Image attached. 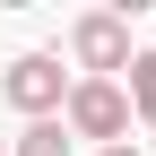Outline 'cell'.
I'll return each instance as SVG.
<instances>
[{"mask_svg":"<svg viewBox=\"0 0 156 156\" xmlns=\"http://www.w3.org/2000/svg\"><path fill=\"white\" fill-rule=\"evenodd\" d=\"M61 122H69V139H87V147H122L139 113H130V87H122V78H78Z\"/></svg>","mask_w":156,"mask_h":156,"instance_id":"6da1fadb","label":"cell"},{"mask_svg":"<svg viewBox=\"0 0 156 156\" xmlns=\"http://www.w3.org/2000/svg\"><path fill=\"white\" fill-rule=\"evenodd\" d=\"M69 87H78V78L61 69V52H17V61L0 69V95H9L26 122H61V113H69Z\"/></svg>","mask_w":156,"mask_h":156,"instance_id":"7a4b0ae2","label":"cell"},{"mask_svg":"<svg viewBox=\"0 0 156 156\" xmlns=\"http://www.w3.org/2000/svg\"><path fill=\"white\" fill-rule=\"evenodd\" d=\"M69 61L87 69V78H113V69H130L139 52H130V17L122 9H87L69 26Z\"/></svg>","mask_w":156,"mask_h":156,"instance_id":"3957f363","label":"cell"},{"mask_svg":"<svg viewBox=\"0 0 156 156\" xmlns=\"http://www.w3.org/2000/svg\"><path fill=\"white\" fill-rule=\"evenodd\" d=\"M69 147H78V139H69V122H26L9 156H69Z\"/></svg>","mask_w":156,"mask_h":156,"instance_id":"277c9868","label":"cell"},{"mask_svg":"<svg viewBox=\"0 0 156 156\" xmlns=\"http://www.w3.org/2000/svg\"><path fill=\"white\" fill-rule=\"evenodd\" d=\"M130 113L156 130V52H139V61H130Z\"/></svg>","mask_w":156,"mask_h":156,"instance_id":"5b68a950","label":"cell"},{"mask_svg":"<svg viewBox=\"0 0 156 156\" xmlns=\"http://www.w3.org/2000/svg\"><path fill=\"white\" fill-rule=\"evenodd\" d=\"M95 156H139V147H130V139H122V147H95Z\"/></svg>","mask_w":156,"mask_h":156,"instance_id":"8992f818","label":"cell"},{"mask_svg":"<svg viewBox=\"0 0 156 156\" xmlns=\"http://www.w3.org/2000/svg\"><path fill=\"white\" fill-rule=\"evenodd\" d=\"M0 156H9V147H0Z\"/></svg>","mask_w":156,"mask_h":156,"instance_id":"52a82bcc","label":"cell"}]
</instances>
